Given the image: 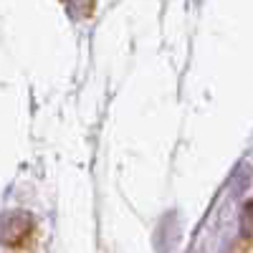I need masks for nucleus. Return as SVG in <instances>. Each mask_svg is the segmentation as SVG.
Masks as SVG:
<instances>
[{
	"label": "nucleus",
	"mask_w": 253,
	"mask_h": 253,
	"mask_svg": "<svg viewBox=\"0 0 253 253\" xmlns=\"http://www.w3.org/2000/svg\"><path fill=\"white\" fill-rule=\"evenodd\" d=\"M248 253H253V251H248Z\"/></svg>",
	"instance_id": "1"
}]
</instances>
